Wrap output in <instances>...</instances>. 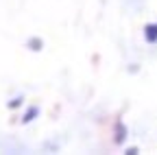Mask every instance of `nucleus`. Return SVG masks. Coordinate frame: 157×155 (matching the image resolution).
I'll use <instances>...</instances> for the list:
<instances>
[{
  "label": "nucleus",
  "instance_id": "7ed1b4c3",
  "mask_svg": "<svg viewBox=\"0 0 157 155\" xmlns=\"http://www.w3.org/2000/svg\"><path fill=\"white\" fill-rule=\"evenodd\" d=\"M37 114H39V109H37V107H31V109H29V111L24 114V118H22V120H24V122H31V120L35 118Z\"/></svg>",
  "mask_w": 157,
  "mask_h": 155
},
{
  "label": "nucleus",
  "instance_id": "f03ea898",
  "mask_svg": "<svg viewBox=\"0 0 157 155\" xmlns=\"http://www.w3.org/2000/svg\"><path fill=\"white\" fill-rule=\"evenodd\" d=\"M118 144H122L124 140H127V127L122 125V122H116V138H113Z\"/></svg>",
  "mask_w": 157,
  "mask_h": 155
},
{
  "label": "nucleus",
  "instance_id": "39448f33",
  "mask_svg": "<svg viewBox=\"0 0 157 155\" xmlns=\"http://www.w3.org/2000/svg\"><path fill=\"white\" fill-rule=\"evenodd\" d=\"M20 103H22V99H15V101H11V103H9V107H17Z\"/></svg>",
  "mask_w": 157,
  "mask_h": 155
},
{
  "label": "nucleus",
  "instance_id": "20e7f679",
  "mask_svg": "<svg viewBox=\"0 0 157 155\" xmlns=\"http://www.w3.org/2000/svg\"><path fill=\"white\" fill-rule=\"evenodd\" d=\"M29 46H33V50H39V48H42V42H39V40H31Z\"/></svg>",
  "mask_w": 157,
  "mask_h": 155
},
{
  "label": "nucleus",
  "instance_id": "f257e3e1",
  "mask_svg": "<svg viewBox=\"0 0 157 155\" xmlns=\"http://www.w3.org/2000/svg\"><path fill=\"white\" fill-rule=\"evenodd\" d=\"M144 37H146V42H148V44H155V42H157V24H146V29H144Z\"/></svg>",
  "mask_w": 157,
  "mask_h": 155
}]
</instances>
